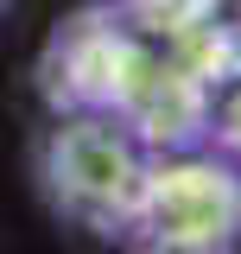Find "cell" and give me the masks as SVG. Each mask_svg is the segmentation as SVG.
Wrapping results in <instances>:
<instances>
[{
    "label": "cell",
    "mask_w": 241,
    "mask_h": 254,
    "mask_svg": "<svg viewBox=\"0 0 241 254\" xmlns=\"http://www.w3.org/2000/svg\"><path fill=\"white\" fill-rule=\"evenodd\" d=\"M45 197L70 222H83L95 235H133L140 216V190H146V153L140 133L115 115H58L45 133Z\"/></svg>",
    "instance_id": "6da1fadb"
},
{
    "label": "cell",
    "mask_w": 241,
    "mask_h": 254,
    "mask_svg": "<svg viewBox=\"0 0 241 254\" xmlns=\"http://www.w3.org/2000/svg\"><path fill=\"white\" fill-rule=\"evenodd\" d=\"M115 13L140 38H197L216 19V0H115Z\"/></svg>",
    "instance_id": "277c9868"
},
{
    "label": "cell",
    "mask_w": 241,
    "mask_h": 254,
    "mask_svg": "<svg viewBox=\"0 0 241 254\" xmlns=\"http://www.w3.org/2000/svg\"><path fill=\"white\" fill-rule=\"evenodd\" d=\"M6 6H13V0H0V13H6Z\"/></svg>",
    "instance_id": "8992f818"
},
{
    "label": "cell",
    "mask_w": 241,
    "mask_h": 254,
    "mask_svg": "<svg viewBox=\"0 0 241 254\" xmlns=\"http://www.w3.org/2000/svg\"><path fill=\"white\" fill-rule=\"evenodd\" d=\"M133 235L140 242H178V248H235L241 178L216 159H146Z\"/></svg>",
    "instance_id": "3957f363"
},
{
    "label": "cell",
    "mask_w": 241,
    "mask_h": 254,
    "mask_svg": "<svg viewBox=\"0 0 241 254\" xmlns=\"http://www.w3.org/2000/svg\"><path fill=\"white\" fill-rule=\"evenodd\" d=\"M159 51H146V38L115 13V0L70 13L45 58H38V89L58 115H127V102L140 95V83L152 76Z\"/></svg>",
    "instance_id": "7a4b0ae2"
},
{
    "label": "cell",
    "mask_w": 241,
    "mask_h": 254,
    "mask_svg": "<svg viewBox=\"0 0 241 254\" xmlns=\"http://www.w3.org/2000/svg\"><path fill=\"white\" fill-rule=\"evenodd\" d=\"M133 254H229V248H178V242H140Z\"/></svg>",
    "instance_id": "5b68a950"
}]
</instances>
